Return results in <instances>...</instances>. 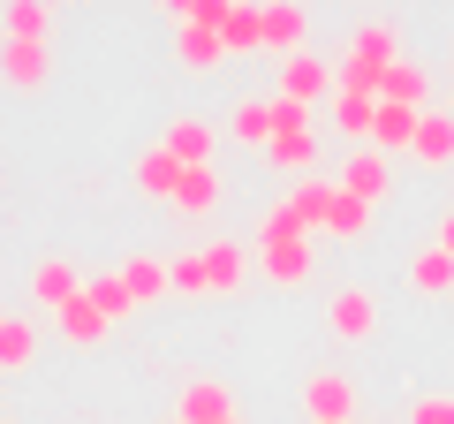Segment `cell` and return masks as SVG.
Instances as JSON below:
<instances>
[{
  "mask_svg": "<svg viewBox=\"0 0 454 424\" xmlns=\"http://www.w3.org/2000/svg\"><path fill=\"white\" fill-rule=\"evenodd\" d=\"M250 273H258L250 243H235V235H205L197 250L175 258V295H243Z\"/></svg>",
  "mask_w": 454,
  "mask_h": 424,
  "instance_id": "1",
  "label": "cell"
},
{
  "mask_svg": "<svg viewBox=\"0 0 454 424\" xmlns=\"http://www.w3.org/2000/svg\"><path fill=\"white\" fill-rule=\"evenodd\" d=\"M250 258H258V273L273 280V288H303L310 273H318V235H250Z\"/></svg>",
  "mask_w": 454,
  "mask_h": 424,
  "instance_id": "2",
  "label": "cell"
},
{
  "mask_svg": "<svg viewBox=\"0 0 454 424\" xmlns=\"http://www.w3.org/2000/svg\"><path fill=\"white\" fill-rule=\"evenodd\" d=\"M295 402H303L310 424H356V379L333 372V364H318V372H303Z\"/></svg>",
  "mask_w": 454,
  "mask_h": 424,
  "instance_id": "3",
  "label": "cell"
},
{
  "mask_svg": "<svg viewBox=\"0 0 454 424\" xmlns=\"http://www.w3.org/2000/svg\"><path fill=\"white\" fill-rule=\"evenodd\" d=\"M333 182H340V197H356V205H372V212H379V197L394 190V160L364 145V152H348V160H340V175H333Z\"/></svg>",
  "mask_w": 454,
  "mask_h": 424,
  "instance_id": "4",
  "label": "cell"
},
{
  "mask_svg": "<svg viewBox=\"0 0 454 424\" xmlns=\"http://www.w3.org/2000/svg\"><path fill=\"white\" fill-rule=\"evenodd\" d=\"M325 326H333V342H372L379 334V295L372 288H333L325 295Z\"/></svg>",
  "mask_w": 454,
  "mask_h": 424,
  "instance_id": "5",
  "label": "cell"
},
{
  "mask_svg": "<svg viewBox=\"0 0 454 424\" xmlns=\"http://www.w3.org/2000/svg\"><path fill=\"white\" fill-rule=\"evenodd\" d=\"M273 98H295V106H318V98H333V61H318V53H288L280 61V91Z\"/></svg>",
  "mask_w": 454,
  "mask_h": 424,
  "instance_id": "6",
  "label": "cell"
},
{
  "mask_svg": "<svg viewBox=\"0 0 454 424\" xmlns=\"http://www.w3.org/2000/svg\"><path fill=\"white\" fill-rule=\"evenodd\" d=\"M175 417H190V424H227V417H243V409H235L227 379L190 372V379H182V402H175Z\"/></svg>",
  "mask_w": 454,
  "mask_h": 424,
  "instance_id": "7",
  "label": "cell"
},
{
  "mask_svg": "<svg viewBox=\"0 0 454 424\" xmlns=\"http://www.w3.org/2000/svg\"><path fill=\"white\" fill-rule=\"evenodd\" d=\"M76 295H83V273H76V258L46 250V258L31 265V303H38V310L53 318V310H61V303H76Z\"/></svg>",
  "mask_w": 454,
  "mask_h": 424,
  "instance_id": "8",
  "label": "cell"
},
{
  "mask_svg": "<svg viewBox=\"0 0 454 424\" xmlns=\"http://www.w3.org/2000/svg\"><path fill=\"white\" fill-rule=\"evenodd\" d=\"M258 16H265V46H273L280 61L310 46V8L303 0H258Z\"/></svg>",
  "mask_w": 454,
  "mask_h": 424,
  "instance_id": "9",
  "label": "cell"
},
{
  "mask_svg": "<svg viewBox=\"0 0 454 424\" xmlns=\"http://www.w3.org/2000/svg\"><path fill=\"white\" fill-rule=\"evenodd\" d=\"M167 205L182 212V220H212V212L227 205V182H220V167H182V182H175V197Z\"/></svg>",
  "mask_w": 454,
  "mask_h": 424,
  "instance_id": "10",
  "label": "cell"
},
{
  "mask_svg": "<svg viewBox=\"0 0 454 424\" xmlns=\"http://www.w3.org/2000/svg\"><path fill=\"white\" fill-rule=\"evenodd\" d=\"M114 273H121V288H129V303H137V310L160 303V295H175V265L152 258V250H129V258L114 265Z\"/></svg>",
  "mask_w": 454,
  "mask_h": 424,
  "instance_id": "11",
  "label": "cell"
},
{
  "mask_svg": "<svg viewBox=\"0 0 454 424\" xmlns=\"http://www.w3.org/2000/svg\"><path fill=\"white\" fill-rule=\"evenodd\" d=\"M46 326H53V334H61V342H68V349H98V342H106V334H114V318H106V310H98V303H91V288H83V295H76V303H61V310H53Z\"/></svg>",
  "mask_w": 454,
  "mask_h": 424,
  "instance_id": "12",
  "label": "cell"
},
{
  "mask_svg": "<svg viewBox=\"0 0 454 424\" xmlns=\"http://www.w3.org/2000/svg\"><path fill=\"white\" fill-rule=\"evenodd\" d=\"M227 46L212 23H175V68H190V76H220Z\"/></svg>",
  "mask_w": 454,
  "mask_h": 424,
  "instance_id": "13",
  "label": "cell"
},
{
  "mask_svg": "<svg viewBox=\"0 0 454 424\" xmlns=\"http://www.w3.org/2000/svg\"><path fill=\"white\" fill-rule=\"evenodd\" d=\"M0 83L8 91H46V46L38 38H0Z\"/></svg>",
  "mask_w": 454,
  "mask_h": 424,
  "instance_id": "14",
  "label": "cell"
},
{
  "mask_svg": "<svg viewBox=\"0 0 454 424\" xmlns=\"http://www.w3.org/2000/svg\"><path fill=\"white\" fill-rule=\"evenodd\" d=\"M379 98H387V106H417V114H432V68L402 53V61L379 76Z\"/></svg>",
  "mask_w": 454,
  "mask_h": 424,
  "instance_id": "15",
  "label": "cell"
},
{
  "mask_svg": "<svg viewBox=\"0 0 454 424\" xmlns=\"http://www.w3.org/2000/svg\"><path fill=\"white\" fill-rule=\"evenodd\" d=\"M38 364V318H23V310H0V379H16Z\"/></svg>",
  "mask_w": 454,
  "mask_h": 424,
  "instance_id": "16",
  "label": "cell"
},
{
  "mask_svg": "<svg viewBox=\"0 0 454 424\" xmlns=\"http://www.w3.org/2000/svg\"><path fill=\"white\" fill-rule=\"evenodd\" d=\"M167 152H175L182 167H212V145H220V130H212L205 114H175L167 122V137H160Z\"/></svg>",
  "mask_w": 454,
  "mask_h": 424,
  "instance_id": "17",
  "label": "cell"
},
{
  "mask_svg": "<svg viewBox=\"0 0 454 424\" xmlns=\"http://www.w3.org/2000/svg\"><path fill=\"white\" fill-rule=\"evenodd\" d=\"M175 182H182V160H175V152H167V145H145V152H137V160H129V190L160 197V205H167V197H175Z\"/></svg>",
  "mask_w": 454,
  "mask_h": 424,
  "instance_id": "18",
  "label": "cell"
},
{
  "mask_svg": "<svg viewBox=\"0 0 454 424\" xmlns=\"http://www.w3.org/2000/svg\"><path fill=\"white\" fill-rule=\"evenodd\" d=\"M265 160H273L288 182H303L310 167H318V122H303V130H280L273 145H265Z\"/></svg>",
  "mask_w": 454,
  "mask_h": 424,
  "instance_id": "19",
  "label": "cell"
},
{
  "mask_svg": "<svg viewBox=\"0 0 454 424\" xmlns=\"http://www.w3.org/2000/svg\"><path fill=\"white\" fill-rule=\"evenodd\" d=\"M409 160L432 175V167H454V114L447 106H432V114L417 122V145H409Z\"/></svg>",
  "mask_w": 454,
  "mask_h": 424,
  "instance_id": "20",
  "label": "cell"
},
{
  "mask_svg": "<svg viewBox=\"0 0 454 424\" xmlns=\"http://www.w3.org/2000/svg\"><path fill=\"white\" fill-rule=\"evenodd\" d=\"M409 288H417V295H439V303H447V295H454V250H439V243L409 250Z\"/></svg>",
  "mask_w": 454,
  "mask_h": 424,
  "instance_id": "21",
  "label": "cell"
},
{
  "mask_svg": "<svg viewBox=\"0 0 454 424\" xmlns=\"http://www.w3.org/2000/svg\"><path fill=\"white\" fill-rule=\"evenodd\" d=\"M325 106H333V130L340 137H348V145H372V114H379V98L372 91H340V83H333V98H325Z\"/></svg>",
  "mask_w": 454,
  "mask_h": 424,
  "instance_id": "22",
  "label": "cell"
},
{
  "mask_svg": "<svg viewBox=\"0 0 454 424\" xmlns=\"http://www.w3.org/2000/svg\"><path fill=\"white\" fill-rule=\"evenodd\" d=\"M220 137H235V145H273V98H235Z\"/></svg>",
  "mask_w": 454,
  "mask_h": 424,
  "instance_id": "23",
  "label": "cell"
},
{
  "mask_svg": "<svg viewBox=\"0 0 454 424\" xmlns=\"http://www.w3.org/2000/svg\"><path fill=\"white\" fill-rule=\"evenodd\" d=\"M417 106H387V98H379V114H372V152H387V160H394V152H409V145H417Z\"/></svg>",
  "mask_w": 454,
  "mask_h": 424,
  "instance_id": "24",
  "label": "cell"
},
{
  "mask_svg": "<svg viewBox=\"0 0 454 424\" xmlns=\"http://www.w3.org/2000/svg\"><path fill=\"white\" fill-rule=\"evenodd\" d=\"M220 46L227 53H265V16H258V0H235L220 16Z\"/></svg>",
  "mask_w": 454,
  "mask_h": 424,
  "instance_id": "25",
  "label": "cell"
},
{
  "mask_svg": "<svg viewBox=\"0 0 454 424\" xmlns=\"http://www.w3.org/2000/svg\"><path fill=\"white\" fill-rule=\"evenodd\" d=\"M53 31V0H0V38H38Z\"/></svg>",
  "mask_w": 454,
  "mask_h": 424,
  "instance_id": "26",
  "label": "cell"
},
{
  "mask_svg": "<svg viewBox=\"0 0 454 424\" xmlns=\"http://www.w3.org/2000/svg\"><path fill=\"white\" fill-rule=\"evenodd\" d=\"M318 235H333V243H364V235H372V205L340 197V182H333V205H325V228Z\"/></svg>",
  "mask_w": 454,
  "mask_h": 424,
  "instance_id": "27",
  "label": "cell"
},
{
  "mask_svg": "<svg viewBox=\"0 0 454 424\" xmlns=\"http://www.w3.org/2000/svg\"><path fill=\"white\" fill-rule=\"evenodd\" d=\"M280 197H288V205H295V220H303V228L318 235V228H325V205H333V182H325V175H303V182H288Z\"/></svg>",
  "mask_w": 454,
  "mask_h": 424,
  "instance_id": "28",
  "label": "cell"
},
{
  "mask_svg": "<svg viewBox=\"0 0 454 424\" xmlns=\"http://www.w3.org/2000/svg\"><path fill=\"white\" fill-rule=\"evenodd\" d=\"M83 288H91V303L98 310H106V318H114V326H121V318H129V288H121V273H91V280H83Z\"/></svg>",
  "mask_w": 454,
  "mask_h": 424,
  "instance_id": "29",
  "label": "cell"
},
{
  "mask_svg": "<svg viewBox=\"0 0 454 424\" xmlns=\"http://www.w3.org/2000/svg\"><path fill=\"white\" fill-rule=\"evenodd\" d=\"M402 424H454V394H417Z\"/></svg>",
  "mask_w": 454,
  "mask_h": 424,
  "instance_id": "30",
  "label": "cell"
},
{
  "mask_svg": "<svg viewBox=\"0 0 454 424\" xmlns=\"http://www.w3.org/2000/svg\"><path fill=\"white\" fill-rule=\"evenodd\" d=\"M160 8H167L175 23H197V16H205V0H160Z\"/></svg>",
  "mask_w": 454,
  "mask_h": 424,
  "instance_id": "31",
  "label": "cell"
},
{
  "mask_svg": "<svg viewBox=\"0 0 454 424\" xmlns=\"http://www.w3.org/2000/svg\"><path fill=\"white\" fill-rule=\"evenodd\" d=\"M432 243H439V250H454V212H447V220L432 228Z\"/></svg>",
  "mask_w": 454,
  "mask_h": 424,
  "instance_id": "32",
  "label": "cell"
},
{
  "mask_svg": "<svg viewBox=\"0 0 454 424\" xmlns=\"http://www.w3.org/2000/svg\"><path fill=\"white\" fill-rule=\"evenodd\" d=\"M167 424H190V417H167Z\"/></svg>",
  "mask_w": 454,
  "mask_h": 424,
  "instance_id": "33",
  "label": "cell"
},
{
  "mask_svg": "<svg viewBox=\"0 0 454 424\" xmlns=\"http://www.w3.org/2000/svg\"><path fill=\"white\" fill-rule=\"evenodd\" d=\"M447 114H454V91H447Z\"/></svg>",
  "mask_w": 454,
  "mask_h": 424,
  "instance_id": "34",
  "label": "cell"
},
{
  "mask_svg": "<svg viewBox=\"0 0 454 424\" xmlns=\"http://www.w3.org/2000/svg\"><path fill=\"white\" fill-rule=\"evenodd\" d=\"M227 424H243V417H227Z\"/></svg>",
  "mask_w": 454,
  "mask_h": 424,
  "instance_id": "35",
  "label": "cell"
},
{
  "mask_svg": "<svg viewBox=\"0 0 454 424\" xmlns=\"http://www.w3.org/2000/svg\"><path fill=\"white\" fill-rule=\"evenodd\" d=\"M0 424H16V417H0Z\"/></svg>",
  "mask_w": 454,
  "mask_h": 424,
  "instance_id": "36",
  "label": "cell"
},
{
  "mask_svg": "<svg viewBox=\"0 0 454 424\" xmlns=\"http://www.w3.org/2000/svg\"><path fill=\"white\" fill-rule=\"evenodd\" d=\"M364 424H372V417H364Z\"/></svg>",
  "mask_w": 454,
  "mask_h": 424,
  "instance_id": "37",
  "label": "cell"
}]
</instances>
